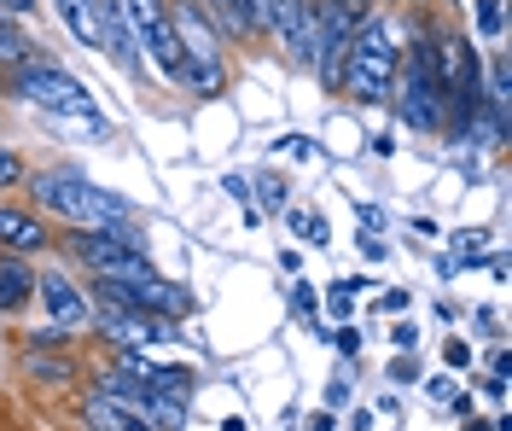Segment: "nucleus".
<instances>
[{"label":"nucleus","mask_w":512,"mask_h":431,"mask_svg":"<svg viewBox=\"0 0 512 431\" xmlns=\"http://www.w3.org/2000/svg\"><path fill=\"white\" fill-rule=\"evenodd\" d=\"M466 431H495V426H483V420H472V426H466Z\"/></svg>","instance_id":"nucleus-25"},{"label":"nucleus","mask_w":512,"mask_h":431,"mask_svg":"<svg viewBox=\"0 0 512 431\" xmlns=\"http://www.w3.org/2000/svg\"><path fill=\"white\" fill-rule=\"evenodd\" d=\"M466 362H472V350H466V344L454 338V344H448V367H466Z\"/></svg>","instance_id":"nucleus-22"},{"label":"nucleus","mask_w":512,"mask_h":431,"mask_svg":"<svg viewBox=\"0 0 512 431\" xmlns=\"http://www.w3.org/2000/svg\"><path fill=\"white\" fill-rule=\"evenodd\" d=\"M146 59H152L175 88H181V76H187V47H181V35H175L169 18H163L158 30H146Z\"/></svg>","instance_id":"nucleus-10"},{"label":"nucleus","mask_w":512,"mask_h":431,"mask_svg":"<svg viewBox=\"0 0 512 431\" xmlns=\"http://www.w3.org/2000/svg\"><path fill=\"white\" fill-rule=\"evenodd\" d=\"M30 298H35V274L24 268V257H6V263H0V309L18 315Z\"/></svg>","instance_id":"nucleus-12"},{"label":"nucleus","mask_w":512,"mask_h":431,"mask_svg":"<svg viewBox=\"0 0 512 431\" xmlns=\"http://www.w3.org/2000/svg\"><path fill=\"white\" fill-rule=\"evenodd\" d=\"M30 379H35V385H70V379H76V367H70V362H47V356H30Z\"/></svg>","instance_id":"nucleus-16"},{"label":"nucleus","mask_w":512,"mask_h":431,"mask_svg":"<svg viewBox=\"0 0 512 431\" xmlns=\"http://www.w3.org/2000/svg\"><path fill=\"white\" fill-rule=\"evenodd\" d=\"M0 245H12L18 257H30V251L53 245V228L41 216H30V210H18V204H0Z\"/></svg>","instance_id":"nucleus-8"},{"label":"nucleus","mask_w":512,"mask_h":431,"mask_svg":"<svg viewBox=\"0 0 512 431\" xmlns=\"http://www.w3.org/2000/svg\"><path fill=\"white\" fill-rule=\"evenodd\" d=\"M291 228L303 233V239H326V222L320 216H291Z\"/></svg>","instance_id":"nucleus-20"},{"label":"nucleus","mask_w":512,"mask_h":431,"mask_svg":"<svg viewBox=\"0 0 512 431\" xmlns=\"http://www.w3.org/2000/svg\"><path fill=\"white\" fill-rule=\"evenodd\" d=\"M309 431H338V420H332V414H315V420H309Z\"/></svg>","instance_id":"nucleus-23"},{"label":"nucleus","mask_w":512,"mask_h":431,"mask_svg":"<svg viewBox=\"0 0 512 431\" xmlns=\"http://www.w3.org/2000/svg\"><path fill=\"white\" fill-rule=\"evenodd\" d=\"M402 59H408L396 70V82H402V123L408 129H443V88H437V70H431V47H414Z\"/></svg>","instance_id":"nucleus-4"},{"label":"nucleus","mask_w":512,"mask_h":431,"mask_svg":"<svg viewBox=\"0 0 512 431\" xmlns=\"http://www.w3.org/2000/svg\"><path fill=\"white\" fill-rule=\"evenodd\" d=\"M35 298L47 303V315H53V327H59V332H76V327H88V321H94L88 298H82L64 274H41V280H35Z\"/></svg>","instance_id":"nucleus-7"},{"label":"nucleus","mask_w":512,"mask_h":431,"mask_svg":"<svg viewBox=\"0 0 512 431\" xmlns=\"http://www.w3.org/2000/svg\"><path fill=\"white\" fill-rule=\"evenodd\" d=\"M396 70H402V47L390 24H361L350 41V59H344V76H338V94H350L361 105H379L390 88H396Z\"/></svg>","instance_id":"nucleus-2"},{"label":"nucleus","mask_w":512,"mask_h":431,"mask_svg":"<svg viewBox=\"0 0 512 431\" xmlns=\"http://www.w3.org/2000/svg\"><path fill=\"white\" fill-rule=\"evenodd\" d=\"M320 6H332V12H338V18H350L355 30H361V24H367V18H373V0H320Z\"/></svg>","instance_id":"nucleus-17"},{"label":"nucleus","mask_w":512,"mask_h":431,"mask_svg":"<svg viewBox=\"0 0 512 431\" xmlns=\"http://www.w3.org/2000/svg\"><path fill=\"white\" fill-rule=\"evenodd\" d=\"M94 30H99V53H111L128 76H146V35L134 30L123 0H94Z\"/></svg>","instance_id":"nucleus-6"},{"label":"nucleus","mask_w":512,"mask_h":431,"mask_svg":"<svg viewBox=\"0 0 512 431\" xmlns=\"http://www.w3.org/2000/svg\"><path fill=\"white\" fill-rule=\"evenodd\" d=\"M6 6H12V12H35V6H41V0H6Z\"/></svg>","instance_id":"nucleus-24"},{"label":"nucleus","mask_w":512,"mask_h":431,"mask_svg":"<svg viewBox=\"0 0 512 431\" xmlns=\"http://www.w3.org/2000/svg\"><path fill=\"white\" fill-rule=\"evenodd\" d=\"M24 65H35L30 41H24L18 24H6V18H0V70H24Z\"/></svg>","instance_id":"nucleus-14"},{"label":"nucleus","mask_w":512,"mask_h":431,"mask_svg":"<svg viewBox=\"0 0 512 431\" xmlns=\"http://www.w3.org/2000/svg\"><path fill=\"white\" fill-rule=\"evenodd\" d=\"M256 18L297 65H315V0H256Z\"/></svg>","instance_id":"nucleus-5"},{"label":"nucleus","mask_w":512,"mask_h":431,"mask_svg":"<svg viewBox=\"0 0 512 431\" xmlns=\"http://www.w3.org/2000/svg\"><path fill=\"white\" fill-rule=\"evenodd\" d=\"M82 420H88V431H146L123 402H111L105 391H94V397L82 402Z\"/></svg>","instance_id":"nucleus-11"},{"label":"nucleus","mask_w":512,"mask_h":431,"mask_svg":"<svg viewBox=\"0 0 512 431\" xmlns=\"http://www.w3.org/2000/svg\"><path fill=\"white\" fill-rule=\"evenodd\" d=\"M30 344H35V350H59L64 332H59V327H41V332H30Z\"/></svg>","instance_id":"nucleus-21"},{"label":"nucleus","mask_w":512,"mask_h":431,"mask_svg":"<svg viewBox=\"0 0 512 431\" xmlns=\"http://www.w3.org/2000/svg\"><path fill=\"white\" fill-rule=\"evenodd\" d=\"M18 181H24V158L0 146V193H6V187H18Z\"/></svg>","instance_id":"nucleus-19"},{"label":"nucleus","mask_w":512,"mask_h":431,"mask_svg":"<svg viewBox=\"0 0 512 431\" xmlns=\"http://www.w3.org/2000/svg\"><path fill=\"white\" fill-rule=\"evenodd\" d=\"M53 12L64 18V30L76 35L82 47H94L99 53V30H94V0H53Z\"/></svg>","instance_id":"nucleus-13"},{"label":"nucleus","mask_w":512,"mask_h":431,"mask_svg":"<svg viewBox=\"0 0 512 431\" xmlns=\"http://www.w3.org/2000/svg\"><path fill=\"white\" fill-rule=\"evenodd\" d=\"M478 30H483V35H501V30H507V18H501V0H478Z\"/></svg>","instance_id":"nucleus-18"},{"label":"nucleus","mask_w":512,"mask_h":431,"mask_svg":"<svg viewBox=\"0 0 512 431\" xmlns=\"http://www.w3.org/2000/svg\"><path fill=\"white\" fill-rule=\"evenodd\" d=\"M128 6V18H134V30L146 35V30H158L163 18H169V6H163V0H123Z\"/></svg>","instance_id":"nucleus-15"},{"label":"nucleus","mask_w":512,"mask_h":431,"mask_svg":"<svg viewBox=\"0 0 512 431\" xmlns=\"http://www.w3.org/2000/svg\"><path fill=\"white\" fill-rule=\"evenodd\" d=\"M30 193L41 210H53L59 222H70V228H111L123 233L128 222H134V210H128L117 193H99L88 175H76V169H41V175H30Z\"/></svg>","instance_id":"nucleus-1"},{"label":"nucleus","mask_w":512,"mask_h":431,"mask_svg":"<svg viewBox=\"0 0 512 431\" xmlns=\"http://www.w3.org/2000/svg\"><path fill=\"white\" fill-rule=\"evenodd\" d=\"M198 6H204V18L222 35H233V41H256V35H262L256 0H198Z\"/></svg>","instance_id":"nucleus-9"},{"label":"nucleus","mask_w":512,"mask_h":431,"mask_svg":"<svg viewBox=\"0 0 512 431\" xmlns=\"http://www.w3.org/2000/svg\"><path fill=\"white\" fill-rule=\"evenodd\" d=\"M18 94L30 105H41V111H53V123L59 117H88V111H99L94 94L76 76H64L59 65H24L18 70Z\"/></svg>","instance_id":"nucleus-3"}]
</instances>
